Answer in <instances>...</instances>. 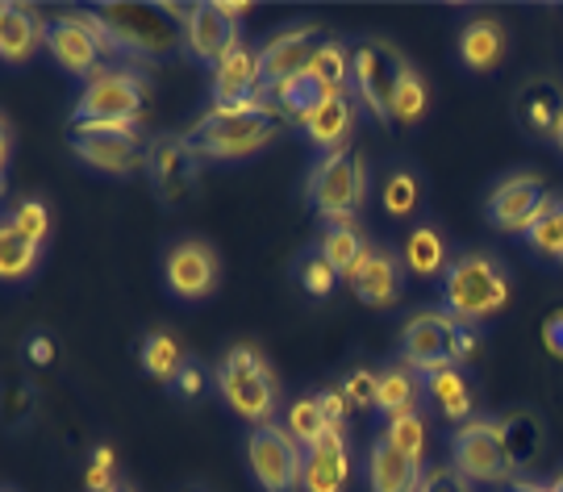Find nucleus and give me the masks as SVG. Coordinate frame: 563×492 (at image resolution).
<instances>
[{"mask_svg": "<svg viewBox=\"0 0 563 492\" xmlns=\"http://www.w3.org/2000/svg\"><path fill=\"white\" fill-rule=\"evenodd\" d=\"M222 280V259L205 238H180L163 255V284L180 301H205Z\"/></svg>", "mask_w": 563, "mask_h": 492, "instance_id": "14", "label": "nucleus"}, {"mask_svg": "<svg viewBox=\"0 0 563 492\" xmlns=\"http://www.w3.org/2000/svg\"><path fill=\"white\" fill-rule=\"evenodd\" d=\"M4 492H18V489H4Z\"/></svg>", "mask_w": 563, "mask_h": 492, "instance_id": "53", "label": "nucleus"}, {"mask_svg": "<svg viewBox=\"0 0 563 492\" xmlns=\"http://www.w3.org/2000/svg\"><path fill=\"white\" fill-rule=\"evenodd\" d=\"M192 492H197V489H192Z\"/></svg>", "mask_w": 563, "mask_h": 492, "instance_id": "55", "label": "nucleus"}, {"mask_svg": "<svg viewBox=\"0 0 563 492\" xmlns=\"http://www.w3.org/2000/svg\"><path fill=\"white\" fill-rule=\"evenodd\" d=\"M151 101V80L134 67H109L84 83L71 122H142Z\"/></svg>", "mask_w": 563, "mask_h": 492, "instance_id": "10", "label": "nucleus"}, {"mask_svg": "<svg viewBox=\"0 0 563 492\" xmlns=\"http://www.w3.org/2000/svg\"><path fill=\"white\" fill-rule=\"evenodd\" d=\"M397 355H401L405 368L418 371L426 380L434 371L463 368L476 355V334L446 309H418V313L405 317Z\"/></svg>", "mask_w": 563, "mask_h": 492, "instance_id": "2", "label": "nucleus"}, {"mask_svg": "<svg viewBox=\"0 0 563 492\" xmlns=\"http://www.w3.org/2000/svg\"><path fill=\"white\" fill-rule=\"evenodd\" d=\"M346 284H351V292L360 297L363 305L372 309L397 305L405 292V259L393 255V250H384V246H367V255L346 276Z\"/></svg>", "mask_w": 563, "mask_h": 492, "instance_id": "18", "label": "nucleus"}, {"mask_svg": "<svg viewBox=\"0 0 563 492\" xmlns=\"http://www.w3.org/2000/svg\"><path fill=\"white\" fill-rule=\"evenodd\" d=\"M113 492H125V489H113Z\"/></svg>", "mask_w": 563, "mask_h": 492, "instance_id": "54", "label": "nucleus"}, {"mask_svg": "<svg viewBox=\"0 0 563 492\" xmlns=\"http://www.w3.org/2000/svg\"><path fill=\"white\" fill-rule=\"evenodd\" d=\"M318 405H322V413L330 417V426H339V431H342L346 410H351V401L342 396V389H322V392H318Z\"/></svg>", "mask_w": 563, "mask_h": 492, "instance_id": "46", "label": "nucleus"}, {"mask_svg": "<svg viewBox=\"0 0 563 492\" xmlns=\"http://www.w3.org/2000/svg\"><path fill=\"white\" fill-rule=\"evenodd\" d=\"M426 396V380L418 371H409L405 364H393V368L380 371V392H376V410L388 417H401V413H413L418 401Z\"/></svg>", "mask_w": 563, "mask_h": 492, "instance_id": "28", "label": "nucleus"}, {"mask_svg": "<svg viewBox=\"0 0 563 492\" xmlns=\"http://www.w3.org/2000/svg\"><path fill=\"white\" fill-rule=\"evenodd\" d=\"M46 55L67 76L88 83L92 76H101V59H118V46L97 13H63L46 30Z\"/></svg>", "mask_w": 563, "mask_h": 492, "instance_id": "7", "label": "nucleus"}, {"mask_svg": "<svg viewBox=\"0 0 563 492\" xmlns=\"http://www.w3.org/2000/svg\"><path fill=\"white\" fill-rule=\"evenodd\" d=\"M555 146H560V155H563V122H560V130H555Z\"/></svg>", "mask_w": 563, "mask_h": 492, "instance_id": "51", "label": "nucleus"}, {"mask_svg": "<svg viewBox=\"0 0 563 492\" xmlns=\"http://www.w3.org/2000/svg\"><path fill=\"white\" fill-rule=\"evenodd\" d=\"M363 472H367V489L372 492H422V480H426L422 463H413L401 451H393L384 438L372 443Z\"/></svg>", "mask_w": 563, "mask_h": 492, "instance_id": "25", "label": "nucleus"}, {"mask_svg": "<svg viewBox=\"0 0 563 492\" xmlns=\"http://www.w3.org/2000/svg\"><path fill=\"white\" fill-rule=\"evenodd\" d=\"M401 259H405V271L418 276V280H439V276H446V267H451V246H446L443 230L430 226V222L413 226L401 246Z\"/></svg>", "mask_w": 563, "mask_h": 492, "instance_id": "26", "label": "nucleus"}, {"mask_svg": "<svg viewBox=\"0 0 563 492\" xmlns=\"http://www.w3.org/2000/svg\"><path fill=\"white\" fill-rule=\"evenodd\" d=\"M184 347H180V338L172 334V329H151L146 338H142V347H139V364L142 371L151 376V380H159V384H172L176 380V371L184 368Z\"/></svg>", "mask_w": 563, "mask_h": 492, "instance_id": "30", "label": "nucleus"}, {"mask_svg": "<svg viewBox=\"0 0 563 492\" xmlns=\"http://www.w3.org/2000/svg\"><path fill=\"white\" fill-rule=\"evenodd\" d=\"M543 343H547V350H551L555 359H563V309H555V313H547V322H543Z\"/></svg>", "mask_w": 563, "mask_h": 492, "instance_id": "47", "label": "nucleus"}, {"mask_svg": "<svg viewBox=\"0 0 563 492\" xmlns=\"http://www.w3.org/2000/svg\"><path fill=\"white\" fill-rule=\"evenodd\" d=\"M384 209L393 213V217H409L413 209H418V197H422V185H418V176L409 171V167H397V171H388L384 176Z\"/></svg>", "mask_w": 563, "mask_h": 492, "instance_id": "41", "label": "nucleus"}, {"mask_svg": "<svg viewBox=\"0 0 563 492\" xmlns=\"http://www.w3.org/2000/svg\"><path fill=\"white\" fill-rule=\"evenodd\" d=\"M318 250H322L325 259H330V267L346 280V276L355 271V264L367 255V238H363L360 226H322V234H318Z\"/></svg>", "mask_w": 563, "mask_h": 492, "instance_id": "34", "label": "nucleus"}, {"mask_svg": "<svg viewBox=\"0 0 563 492\" xmlns=\"http://www.w3.org/2000/svg\"><path fill=\"white\" fill-rule=\"evenodd\" d=\"M205 389H209V371H205V364H197V359H184V368L176 371V380H172V392H176V396H184V401H197Z\"/></svg>", "mask_w": 563, "mask_h": 492, "instance_id": "43", "label": "nucleus"}, {"mask_svg": "<svg viewBox=\"0 0 563 492\" xmlns=\"http://www.w3.org/2000/svg\"><path fill=\"white\" fill-rule=\"evenodd\" d=\"M263 88H267V97L284 109V118H288V122H301L305 113H313V109L330 97V92H325L322 83L313 80L309 71L292 76V80H280V83H263Z\"/></svg>", "mask_w": 563, "mask_h": 492, "instance_id": "32", "label": "nucleus"}, {"mask_svg": "<svg viewBox=\"0 0 563 492\" xmlns=\"http://www.w3.org/2000/svg\"><path fill=\"white\" fill-rule=\"evenodd\" d=\"M376 392H380V371L355 368L342 380V396H346L355 410H376Z\"/></svg>", "mask_w": 563, "mask_h": 492, "instance_id": "42", "label": "nucleus"}, {"mask_svg": "<svg viewBox=\"0 0 563 492\" xmlns=\"http://www.w3.org/2000/svg\"><path fill=\"white\" fill-rule=\"evenodd\" d=\"M284 431L292 434L305 451H309V447H318L325 434L339 431V426H330V417L322 413L318 396H301V401H292L288 413H284Z\"/></svg>", "mask_w": 563, "mask_h": 492, "instance_id": "37", "label": "nucleus"}, {"mask_svg": "<svg viewBox=\"0 0 563 492\" xmlns=\"http://www.w3.org/2000/svg\"><path fill=\"white\" fill-rule=\"evenodd\" d=\"M351 480V447H346V434L330 431L318 443L305 451V476L301 489L305 492H342Z\"/></svg>", "mask_w": 563, "mask_h": 492, "instance_id": "23", "label": "nucleus"}, {"mask_svg": "<svg viewBox=\"0 0 563 492\" xmlns=\"http://www.w3.org/2000/svg\"><path fill=\"white\" fill-rule=\"evenodd\" d=\"M97 18L104 21L109 38L118 46V55L130 59H163L176 46H184L180 21H172L167 4H101Z\"/></svg>", "mask_w": 563, "mask_h": 492, "instance_id": "6", "label": "nucleus"}, {"mask_svg": "<svg viewBox=\"0 0 563 492\" xmlns=\"http://www.w3.org/2000/svg\"><path fill=\"white\" fill-rule=\"evenodd\" d=\"M426 109H430V83H426V76L413 63H405L397 92H393V122L418 125L426 118Z\"/></svg>", "mask_w": 563, "mask_h": 492, "instance_id": "35", "label": "nucleus"}, {"mask_svg": "<svg viewBox=\"0 0 563 492\" xmlns=\"http://www.w3.org/2000/svg\"><path fill=\"white\" fill-rule=\"evenodd\" d=\"M547 180L539 171H509L505 180L493 185V197L484 205V217L488 226L501 230V234H526L534 226L539 209L547 205Z\"/></svg>", "mask_w": 563, "mask_h": 492, "instance_id": "15", "label": "nucleus"}, {"mask_svg": "<svg viewBox=\"0 0 563 492\" xmlns=\"http://www.w3.org/2000/svg\"><path fill=\"white\" fill-rule=\"evenodd\" d=\"M305 201L322 226H355V213L367 201V164L351 146L318 155L305 176Z\"/></svg>", "mask_w": 563, "mask_h": 492, "instance_id": "4", "label": "nucleus"}, {"mask_svg": "<svg viewBox=\"0 0 563 492\" xmlns=\"http://www.w3.org/2000/svg\"><path fill=\"white\" fill-rule=\"evenodd\" d=\"M509 292H514L509 267L488 250H467L460 259H451L443 276V309L467 326L497 317L509 305Z\"/></svg>", "mask_w": 563, "mask_h": 492, "instance_id": "3", "label": "nucleus"}, {"mask_svg": "<svg viewBox=\"0 0 563 492\" xmlns=\"http://www.w3.org/2000/svg\"><path fill=\"white\" fill-rule=\"evenodd\" d=\"M71 150L101 176H134L146 167L139 122H71Z\"/></svg>", "mask_w": 563, "mask_h": 492, "instance_id": "9", "label": "nucleus"}, {"mask_svg": "<svg viewBox=\"0 0 563 492\" xmlns=\"http://www.w3.org/2000/svg\"><path fill=\"white\" fill-rule=\"evenodd\" d=\"M246 468L263 492H292L301 489L305 447L284 431V422L251 426L246 434Z\"/></svg>", "mask_w": 563, "mask_h": 492, "instance_id": "11", "label": "nucleus"}, {"mask_svg": "<svg viewBox=\"0 0 563 492\" xmlns=\"http://www.w3.org/2000/svg\"><path fill=\"white\" fill-rule=\"evenodd\" d=\"M9 159H13V125L4 122V155H0V164H4V171H9Z\"/></svg>", "mask_w": 563, "mask_h": 492, "instance_id": "49", "label": "nucleus"}, {"mask_svg": "<svg viewBox=\"0 0 563 492\" xmlns=\"http://www.w3.org/2000/svg\"><path fill=\"white\" fill-rule=\"evenodd\" d=\"M4 222L38 246H46V238H51V205H46L42 197H21L18 205L9 209Z\"/></svg>", "mask_w": 563, "mask_h": 492, "instance_id": "39", "label": "nucleus"}, {"mask_svg": "<svg viewBox=\"0 0 563 492\" xmlns=\"http://www.w3.org/2000/svg\"><path fill=\"white\" fill-rule=\"evenodd\" d=\"M288 125L284 109L272 97L267 88L246 97V101H230V104H209L201 113V122L192 125V143L201 150V159H213V164H242V159H255L260 150L280 138V130Z\"/></svg>", "mask_w": 563, "mask_h": 492, "instance_id": "1", "label": "nucleus"}, {"mask_svg": "<svg viewBox=\"0 0 563 492\" xmlns=\"http://www.w3.org/2000/svg\"><path fill=\"white\" fill-rule=\"evenodd\" d=\"M84 484L88 492H113V451L109 447H97L92 451V463H88V472H84Z\"/></svg>", "mask_w": 563, "mask_h": 492, "instance_id": "44", "label": "nucleus"}, {"mask_svg": "<svg viewBox=\"0 0 563 492\" xmlns=\"http://www.w3.org/2000/svg\"><path fill=\"white\" fill-rule=\"evenodd\" d=\"M297 280H301V288L309 292V297H318V301H325L334 288H339V271L330 267V259H325L322 250L313 246V250H305L301 259H297Z\"/></svg>", "mask_w": 563, "mask_h": 492, "instance_id": "40", "label": "nucleus"}, {"mask_svg": "<svg viewBox=\"0 0 563 492\" xmlns=\"http://www.w3.org/2000/svg\"><path fill=\"white\" fill-rule=\"evenodd\" d=\"M405 59L384 38H363L355 46V71H351V88L360 92L367 113L376 122H393V92L401 80Z\"/></svg>", "mask_w": 563, "mask_h": 492, "instance_id": "13", "label": "nucleus"}, {"mask_svg": "<svg viewBox=\"0 0 563 492\" xmlns=\"http://www.w3.org/2000/svg\"><path fill=\"white\" fill-rule=\"evenodd\" d=\"M380 438L393 447V451H401L405 459H413V463H422L426 468V417L418 410L401 413V417H388Z\"/></svg>", "mask_w": 563, "mask_h": 492, "instance_id": "38", "label": "nucleus"}, {"mask_svg": "<svg viewBox=\"0 0 563 492\" xmlns=\"http://www.w3.org/2000/svg\"><path fill=\"white\" fill-rule=\"evenodd\" d=\"M551 492H563V476L555 480V484H551Z\"/></svg>", "mask_w": 563, "mask_h": 492, "instance_id": "52", "label": "nucleus"}, {"mask_svg": "<svg viewBox=\"0 0 563 492\" xmlns=\"http://www.w3.org/2000/svg\"><path fill=\"white\" fill-rule=\"evenodd\" d=\"M301 134L309 146H318L322 155H334V150H346V138L355 130V109H351V92H330L313 113H305Z\"/></svg>", "mask_w": 563, "mask_h": 492, "instance_id": "21", "label": "nucleus"}, {"mask_svg": "<svg viewBox=\"0 0 563 492\" xmlns=\"http://www.w3.org/2000/svg\"><path fill=\"white\" fill-rule=\"evenodd\" d=\"M451 468L467 480V484H505L514 480L518 463L505 447L501 417H472L463 422L455 438H451Z\"/></svg>", "mask_w": 563, "mask_h": 492, "instance_id": "8", "label": "nucleus"}, {"mask_svg": "<svg viewBox=\"0 0 563 492\" xmlns=\"http://www.w3.org/2000/svg\"><path fill=\"white\" fill-rule=\"evenodd\" d=\"M38 259H42L38 243H30L9 222L0 226V276H4V284H25L38 271Z\"/></svg>", "mask_w": 563, "mask_h": 492, "instance_id": "31", "label": "nucleus"}, {"mask_svg": "<svg viewBox=\"0 0 563 492\" xmlns=\"http://www.w3.org/2000/svg\"><path fill=\"white\" fill-rule=\"evenodd\" d=\"M322 38L325 34L313 25V21H301V25H284V30H276V34L260 46L263 83H280V80H292V76L309 71L313 51H318V42Z\"/></svg>", "mask_w": 563, "mask_h": 492, "instance_id": "17", "label": "nucleus"}, {"mask_svg": "<svg viewBox=\"0 0 563 492\" xmlns=\"http://www.w3.org/2000/svg\"><path fill=\"white\" fill-rule=\"evenodd\" d=\"M505 55H509V30L501 25V18L481 13L460 30V63L467 71H476V76L497 71Z\"/></svg>", "mask_w": 563, "mask_h": 492, "instance_id": "24", "label": "nucleus"}, {"mask_svg": "<svg viewBox=\"0 0 563 492\" xmlns=\"http://www.w3.org/2000/svg\"><path fill=\"white\" fill-rule=\"evenodd\" d=\"M46 30L51 21H42V13L34 4H21V0H9L0 9V55L9 67H21L38 55V46H46Z\"/></svg>", "mask_w": 563, "mask_h": 492, "instance_id": "20", "label": "nucleus"}, {"mask_svg": "<svg viewBox=\"0 0 563 492\" xmlns=\"http://www.w3.org/2000/svg\"><path fill=\"white\" fill-rule=\"evenodd\" d=\"M146 176L159 197V205H180L192 197L201 176V150L188 134H159L146 143Z\"/></svg>", "mask_w": 563, "mask_h": 492, "instance_id": "12", "label": "nucleus"}, {"mask_svg": "<svg viewBox=\"0 0 563 492\" xmlns=\"http://www.w3.org/2000/svg\"><path fill=\"white\" fill-rule=\"evenodd\" d=\"M526 243L539 259H560L563 264V197H547L534 226L526 230Z\"/></svg>", "mask_w": 563, "mask_h": 492, "instance_id": "36", "label": "nucleus"}, {"mask_svg": "<svg viewBox=\"0 0 563 492\" xmlns=\"http://www.w3.org/2000/svg\"><path fill=\"white\" fill-rule=\"evenodd\" d=\"M422 492H472V484L455 468H430L422 480Z\"/></svg>", "mask_w": 563, "mask_h": 492, "instance_id": "45", "label": "nucleus"}, {"mask_svg": "<svg viewBox=\"0 0 563 492\" xmlns=\"http://www.w3.org/2000/svg\"><path fill=\"white\" fill-rule=\"evenodd\" d=\"M25 359H30V364H51V359H55V343H51V338H46V334H34V338H30V343H25Z\"/></svg>", "mask_w": 563, "mask_h": 492, "instance_id": "48", "label": "nucleus"}, {"mask_svg": "<svg viewBox=\"0 0 563 492\" xmlns=\"http://www.w3.org/2000/svg\"><path fill=\"white\" fill-rule=\"evenodd\" d=\"M426 396H430V405L443 413L446 422H460L463 426V422L476 417V389H472V380H467L463 368H446L426 376Z\"/></svg>", "mask_w": 563, "mask_h": 492, "instance_id": "27", "label": "nucleus"}, {"mask_svg": "<svg viewBox=\"0 0 563 492\" xmlns=\"http://www.w3.org/2000/svg\"><path fill=\"white\" fill-rule=\"evenodd\" d=\"M172 9V18H180V30H184V51L192 55L197 63H213L225 59L234 46H239V21H230L218 9V4H167Z\"/></svg>", "mask_w": 563, "mask_h": 492, "instance_id": "16", "label": "nucleus"}, {"mask_svg": "<svg viewBox=\"0 0 563 492\" xmlns=\"http://www.w3.org/2000/svg\"><path fill=\"white\" fill-rule=\"evenodd\" d=\"M218 392L242 422H251V426L276 422L280 380H276L272 364L251 343H239V347L225 350V359L218 364Z\"/></svg>", "mask_w": 563, "mask_h": 492, "instance_id": "5", "label": "nucleus"}, {"mask_svg": "<svg viewBox=\"0 0 563 492\" xmlns=\"http://www.w3.org/2000/svg\"><path fill=\"white\" fill-rule=\"evenodd\" d=\"M351 71H355V46L342 38H322L309 63V76L322 83L325 92H351Z\"/></svg>", "mask_w": 563, "mask_h": 492, "instance_id": "29", "label": "nucleus"}, {"mask_svg": "<svg viewBox=\"0 0 563 492\" xmlns=\"http://www.w3.org/2000/svg\"><path fill=\"white\" fill-rule=\"evenodd\" d=\"M501 434H505V447H509V455H514V463H518V468L534 463L539 451H543V422H539L530 410L505 413Z\"/></svg>", "mask_w": 563, "mask_h": 492, "instance_id": "33", "label": "nucleus"}, {"mask_svg": "<svg viewBox=\"0 0 563 492\" xmlns=\"http://www.w3.org/2000/svg\"><path fill=\"white\" fill-rule=\"evenodd\" d=\"M209 83H213V104H230V101H246L263 92V59L260 46L251 42H239L225 59H218L209 67Z\"/></svg>", "mask_w": 563, "mask_h": 492, "instance_id": "19", "label": "nucleus"}, {"mask_svg": "<svg viewBox=\"0 0 563 492\" xmlns=\"http://www.w3.org/2000/svg\"><path fill=\"white\" fill-rule=\"evenodd\" d=\"M514 492H551V484H530V480H522V484H514Z\"/></svg>", "mask_w": 563, "mask_h": 492, "instance_id": "50", "label": "nucleus"}, {"mask_svg": "<svg viewBox=\"0 0 563 492\" xmlns=\"http://www.w3.org/2000/svg\"><path fill=\"white\" fill-rule=\"evenodd\" d=\"M514 118L530 138H551L555 143V130L563 122V88L547 76L530 80L514 101Z\"/></svg>", "mask_w": 563, "mask_h": 492, "instance_id": "22", "label": "nucleus"}]
</instances>
